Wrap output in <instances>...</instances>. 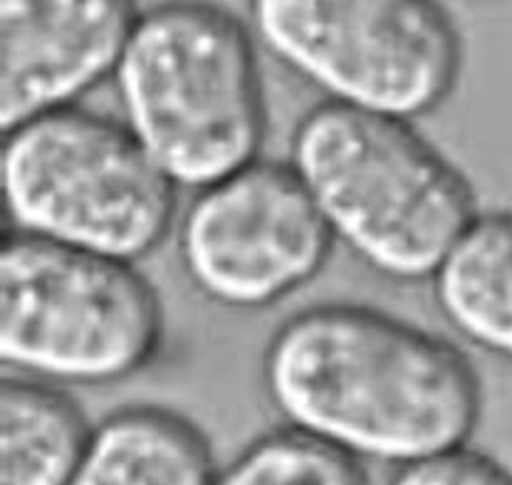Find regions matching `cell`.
I'll use <instances>...</instances> for the list:
<instances>
[{"instance_id": "6da1fadb", "label": "cell", "mask_w": 512, "mask_h": 485, "mask_svg": "<svg viewBox=\"0 0 512 485\" xmlns=\"http://www.w3.org/2000/svg\"><path fill=\"white\" fill-rule=\"evenodd\" d=\"M263 387L290 429L399 468L466 446L483 416V382L461 347L359 302L287 317L265 347Z\"/></svg>"}, {"instance_id": "7a4b0ae2", "label": "cell", "mask_w": 512, "mask_h": 485, "mask_svg": "<svg viewBox=\"0 0 512 485\" xmlns=\"http://www.w3.org/2000/svg\"><path fill=\"white\" fill-rule=\"evenodd\" d=\"M290 164L334 243L396 283L433 280L480 213L466 171L411 119L322 102L295 124Z\"/></svg>"}, {"instance_id": "3957f363", "label": "cell", "mask_w": 512, "mask_h": 485, "mask_svg": "<svg viewBox=\"0 0 512 485\" xmlns=\"http://www.w3.org/2000/svg\"><path fill=\"white\" fill-rule=\"evenodd\" d=\"M124 124L176 189L201 191L260 159L268 102L253 30L213 0L139 15L114 72Z\"/></svg>"}, {"instance_id": "277c9868", "label": "cell", "mask_w": 512, "mask_h": 485, "mask_svg": "<svg viewBox=\"0 0 512 485\" xmlns=\"http://www.w3.org/2000/svg\"><path fill=\"white\" fill-rule=\"evenodd\" d=\"M5 231L139 263L176 221V186L124 119L57 109L3 134Z\"/></svg>"}, {"instance_id": "5b68a950", "label": "cell", "mask_w": 512, "mask_h": 485, "mask_svg": "<svg viewBox=\"0 0 512 485\" xmlns=\"http://www.w3.org/2000/svg\"><path fill=\"white\" fill-rule=\"evenodd\" d=\"M159 290L137 263L3 231L0 359L50 384L104 387L164 344Z\"/></svg>"}, {"instance_id": "8992f818", "label": "cell", "mask_w": 512, "mask_h": 485, "mask_svg": "<svg viewBox=\"0 0 512 485\" xmlns=\"http://www.w3.org/2000/svg\"><path fill=\"white\" fill-rule=\"evenodd\" d=\"M265 50L327 102L421 119L456 92L466 45L441 0H248Z\"/></svg>"}, {"instance_id": "52a82bcc", "label": "cell", "mask_w": 512, "mask_h": 485, "mask_svg": "<svg viewBox=\"0 0 512 485\" xmlns=\"http://www.w3.org/2000/svg\"><path fill=\"white\" fill-rule=\"evenodd\" d=\"M176 245L186 278L206 300L265 310L320 275L334 238L290 161L255 159L196 191Z\"/></svg>"}, {"instance_id": "ba28073f", "label": "cell", "mask_w": 512, "mask_h": 485, "mask_svg": "<svg viewBox=\"0 0 512 485\" xmlns=\"http://www.w3.org/2000/svg\"><path fill=\"white\" fill-rule=\"evenodd\" d=\"M137 0H0V134L114 77Z\"/></svg>"}, {"instance_id": "9c48e42d", "label": "cell", "mask_w": 512, "mask_h": 485, "mask_svg": "<svg viewBox=\"0 0 512 485\" xmlns=\"http://www.w3.org/2000/svg\"><path fill=\"white\" fill-rule=\"evenodd\" d=\"M216 451L181 411L129 404L94 424L90 446L67 485H213Z\"/></svg>"}, {"instance_id": "30bf717a", "label": "cell", "mask_w": 512, "mask_h": 485, "mask_svg": "<svg viewBox=\"0 0 512 485\" xmlns=\"http://www.w3.org/2000/svg\"><path fill=\"white\" fill-rule=\"evenodd\" d=\"M431 288L463 340L512 364V211H480Z\"/></svg>"}, {"instance_id": "8fae6325", "label": "cell", "mask_w": 512, "mask_h": 485, "mask_svg": "<svg viewBox=\"0 0 512 485\" xmlns=\"http://www.w3.org/2000/svg\"><path fill=\"white\" fill-rule=\"evenodd\" d=\"M94 426L70 394L40 379L0 384V485H67Z\"/></svg>"}, {"instance_id": "7c38bea8", "label": "cell", "mask_w": 512, "mask_h": 485, "mask_svg": "<svg viewBox=\"0 0 512 485\" xmlns=\"http://www.w3.org/2000/svg\"><path fill=\"white\" fill-rule=\"evenodd\" d=\"M213 485H372L364 461L282 426L258 436L218 471Z\"/></svg>"}, {"instance_id": "4fadbf2b", "label": "cell", "mask_w": 512, "mask_h": 485, "mask_svg": "<svg viewBox=\"0 0 512 485\" xmlns=\"http://www.w3.org/2000/svg\"><path fill=\"white\" fill-rule=\"evenodd\" d=\"M389 485H512V471L495 456L466 443L401 466Z\"/></svg>"}]
</instances>
